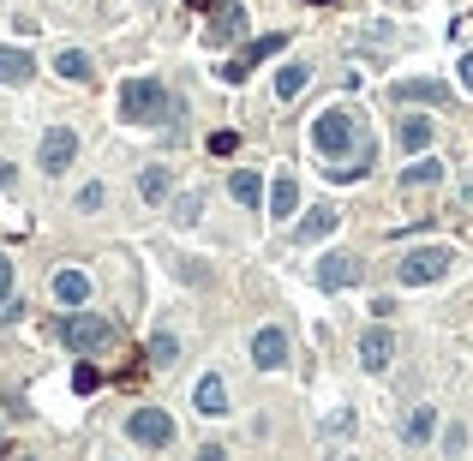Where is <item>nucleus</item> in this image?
<instances>
[{"label": "nucleus", "mask_w": 473, "mask_h": 461, "mask_svg": "<svg viewBox=\"0 0 473 461\" xmlns=\"http://www.w3.org/2000/svg\"><path fill=\"white\" fill-rule=\"evenodd\" d=\"M312 150L324 156V174H330L335 186L366 180V168L377 162V138H372V126H366V114H359L354 102H335V108L317 114L312 121Z\"/></svg>", "instance_id": "obj_1"}, {"label": "nucleus", "mask_w": 473, "mask_h": 461, "mask_svg": "<svg viewBox=\"0 0 473 461\" xmlns=\"http://www.w3.org/2000/svg\"><path fill=\"white\" fill-rule=\"evenodd\" d=\"M168 114H174V96H168V84H162V79H126V84H120V121L162 126Z\"/></svg>", "instance_id": "obj_2"}, {"label": "nucleus", "mask_w": 473, "mask_h": 461, "mask_svg": "<svg viewBox=\"0 0 473 461\" xmlns=\"http://www.w3.org/2000/svg\"><path fill=\"white\" fill-rule=\"evenodd\" d=\"M60 341H66L72 354H102V348L114 341V323L97 318V312H72V318H60Z\"/></svg>", "instance_id": "obj_3"}, {"label": "nucleus", "mask_w": 473, "mask_h": 461, "mask_svg": "<svg viewBox=\"0 0 473 461\" xmlns=\"http://www.w3.org/2000/svg\"><path fill=\"white\" fill-rule=\"evenodd\" d=\"M450 264H455V246H414L408 258L395 264V276L408 281V288H426V281L450 276Z\"/></svg>", "instance_id": "obj_4"}, {"label": "nucleus", "mask_w": 473, "mask_h": 461, "mask_svg": "<svg viewBox=\"0 0 473 461\" xmlns=\"http://www.w3.org/2000/svg\"><path fill=\"white\" fill-rule=\"evenodd\" d=\"M126 438H132V443H144V449H162V443L174 438V420H168L162 407H139V414L126 420Z\"/></svg>", "instance_id": "obj_5"}, {"label": "nucleus", "mask_w": 473, "mask_h": 461, "mask_svg": "<svg viewBox=\"0 0 473 461\" xmlns=\"http://www.w3.org/2000/svg\"><path fill=\"white\" fill-rule=\"evenodd\" d=\"M72 156H79V132H72V126H48V132H42V168H48V174H66Z\"/></svg>", "instance_id": "obj_6"}, {"label": "nucleus", "mask_w": 473, "mask_h": 461, "mask_svg": "<svg viewBox=\"0 0 473 461\" xmlns=\"http://www.w3.org/2000/svg\"><path fill=\"white\" fill-rule=\"evenodd\" d=\"M282 48H288V37H258L252 48H246V54H234V61H228V66H216V72H222L228 84H246V72H252L258 61H270V54H282Z\"/></svg>", "instance_id": "obj_7"}, {"label": "nucleus", "mask_w": 473, "mask_h": 461, "mask_svg": "<svg viewBox=\"0 0 473 461\" xmlns=\"http://www.w3.org/2000/svg\"><path fill=\"white\" fill-rule=\"evenodd\" d=\"M359 276H366V264H359L354 252H330V258L317 264V288H330V294L335 288H354Z\"/></svg>", "instance_id": "obj_8"}, {"label": "nucleus", "mask_w": 473, "mask_h": 461, "mask_svg": "<svg viewBox=\"0 0 473 461\" xmlns=\"http://www.w3.org/2000/svg\"><path fill=\"white\" fill-rule=\"evenodd\" d=\"M282 360H288V336H282L276 323L258 330V336H252V365H258V372H282Z\"/></svg>", "instance_id": "obj_9"}, {"label": "nucleus", "mask_w": 473, "mask_h": 461, "mask_svg": "<svg viewBox=\"0 0 473 461\" xmlns=\"http://www.w3.org/2000/svg\"><path fill=\"white\" fill-rule=\"evenodd\" d=\"M210 13H216V24L204 30V42H216V48H222L228 37H246V6H240V0H216Z\"/></svg>", "instance_id": "obj_10"}, {"label": "nucleus", "mask_w": 473, "mask_h": 461, "mask_svg": "<svg viewBox=\"0 0 473 461\" xmlns=\"http://www.w3.org/2000/svg\"><path fill=\"white\" fill-rule=\"evenodd\" d=\"M390 354H395V336L384 330V323H377L372 336L359 341V365H366V372H384V365H390Z\"/></svg>", "instance_id": "obj_11"}, {"label": "nucleus", "mask_w": 473, "mask_h": 461, "mask_svg": "<svg viewBox=\"0 0 473 461\" xmlns=\"http://www.w3.org/2000/svg\"><path fill=\"white\" fill-rule=\"evenodd\" d=\"M395 102H432V108H443L450 90H443L437 79H401V84H395Z\"/></svg>", "instance_id": "obj_12"}, {"label": "nucleus", "mask_w": 473, "mask_h": 461, "mask_svg": "<svg viewBox=\"0 0 473 461\" xmlns=\"http://www.w3.org/2000/svg\"><path fill=\"white\" fill-rule=\"evenodd\" d=\"M432 432H437V414H432V401H419L401 420V438H408V449H419V443H432Z\"/></svg>", "instance_id": "obj_13"}, {"label": "nucleus", "mask_w": 473, "mask_h": 461, "mask_svg": "<svg viewBox=\"0 0 473 461\" xmlns=\"http://www.w3.org/2000/svg\"><path fill=\"white\" fill-rule=\"evenodd\" d=\"M198 414H210V420L228 414V383H222L216 372H210V378H198Z\"/></svg>", "instance_id": "obj_14"}, {"label": "nucleus", "mask_w": 473, "mask_h": 461, "mask_svg": "<svg viewBox=\"0 0 473 461\" xmlns=\"http://www.w3.org/2000/svg\"><path fill=\"white\" fill-rule=\"evenodd\" d=\"M395 138H401L408 156H419V150L432 144V121H426V114H401V132H395Z\"/></svg>", "instance_id": "obj_15"}, {"label": "nucleus", "mask_w": 473, "mask_h": 461, "mask_svg": "<svg viewBox=\"0 0 473 461\" xmlns=\"http://www.w3.org/2000/svg\"><path fill=\"white\" fill-rule=\"evenodd\" d=\"M37 61L24 54V48H0V84H30Z\"/></svg>", "instance_id": "obj_16"}, {"label": "nucleus", "mask_w": 473, "mask_h": 461, "mask_svg": "<svg viewBox=\"0 0 473 461\" xmlns=\"http://www.w3.org/2000/svg\"><path fill=\"white\" fill-rule=\"evenodd\" d=\"M55 72L66 84H90V79H97V66H90V54H84V48H66V54L55 61Z\"/></svg>", "instance_id": "obj_17"}, {"label": "nucleus", "mask_w": 473, "mask_h": 461, "mask_svg": "<svg viewBox=\"0 0 473 461\" xmlns=\"http://www.w3.org/2000/svg\"><path fill=\"white\" fill-rule=\"evenodd\" d=\"M437 180H443V162H437V156H419V162H408V168H401V186H408V192L437 186Z\"/></svg>", "instance_id": "obj_18"}, {"label": "nucleus", "mask_w": 473, "mask_h": 461, "mask_svg": "<svg viewBox=\"0 0 473 461\" xmlns=\"http://www.w3.org/2000/svg\"><path fill=\"white\" fill-rule=\"evenodd\" d=\"M55 300L84 306V300H90V276H84V270H60V276H55Z\"/></svg>", "instance_id": "obj_19"}, {"label": "nucleus", "mask_w": 473, "mask_h": 461, "mask_svg": "<svg viewBox=\"0 0 473 461\" xmlns=\"http://www.w3.org/2000/svg\"><path fill=\"white\" fill-rule=\"evenodd\" d=\"M139 192H144V204H168V192H174V174L168 168H144V180H139Z\"/></svg>", "instance_id": "obj_20"}, {"label": "nucleus", "mask_w": 473, "mask_h": 461, "mask_svg": "<svg viewBox=\"0 0 473 461\" xmlns=\"http://www.w3.org/2000/svg\"><path fill=\"white\" fill-rule=\"evenodd\" d=\"M294 210H300V180L282 174V180L270 186V216H294Z\"/></svg>", "instance_id": "obj_21"}, {"label": "nucleus", "mask_w": 473, "mask_h": 461, "mask_svg": "<svg viewBox=\"0 0 473 461\" xmlns=\"http://www.w3.org/2000/svg\"><path fill=\"white\" fill-rule=\"evenodd\" d=\"M330 228H335V210H330V204H324V210H312V216H300V228H294V234H300V240H306V246H312V240H324Z\"/></svg>", "instance_id": "obj_22"}, {"label": "nucleus", "mask_w": 473, "mask_h": 461, "mask_svg": "<svg viewBox=\"0 0 473 461\" xmlns=\"http://www.w3.org/2000/svg\"><path fill=\"white\" fill-rule=\"evenodd\" d=\"M228 192H234V204H246V210H252V204L264 198V186H258V174H252V168H240L234 180H228Z\"/></svg>", "instance_id": "obj_23"}, {"label": "nucleus", "mask_w": 473, "mask_h": 461, "mask_svg": "<svg viewBox=\"0 0 473 461\" xmlns=\"http://www.w3.org/2000/svg\"><path fill=\"white\" fill-rule=\"evenodd\" d=\"M306 84H312V66H282V79H276V96L288 102V96H300Z\"/></svg>", "instance_id": "obj_24"}, {"label": "nucleus", "mask_w": 473, "mask_h": 461, "mask_svg": "<svg viewBox=\"0 0 473 461\" xmlns=\"http://www.w3.org/2000/svg\"><path fill=\"white\" fill-rule=\"evenodd\" d=\"M144 354H150V365H174V360H180V341L168 336V330H156V336H150V348H144Z\"/></svg>", "instance_id": "obj_25"}, {"label": "nucleus", "mask_w": 473, "mask_h": 461, "mask_svg": "<svg viewBox=\"0 0 473 461\" xmlns=\"http://www.w3.org/2000/svg\"><path fill=\"white\" fill-rule=\"evenodd\" d=\"M168 210H174V222H186V228H192V222L204 216V198H198V192H180V198L168 204Z\"/></svg>", "instance_id": "obj_26"}, {"label": "nucleus", "mask_w": 473, "mask_h": 461, "mask_svg": "<svg viewBox=\"0 0 473 461\" xmlns=\"http://www.w3.org/2000/svg\"><path fill=\"white\" fill-rule=\"evenodd\" d=\"M72 390H79V396H97V390H102V372H97L90 360H84L79 372H72Z\"/></svg>", "instance_id": "obj_27"}, {"label": "nucleus", "mask_w": 473, "mask_h": 461, "mask_svg": "<svg viewBox=\"0 0 473 461\" xmlns=\"http://www.w3.org/2000/svg\"><path fill=\"white\" fill-rule=\"evenodd\" d=\"M240 150V132H210V156H234Z\"/></svg>", "instance_id": "obj_28"}, {"label": "nucleus", "mask_w": 473, "mask_h": 461, "mask_svg": "<svg viewBox=\"0 0 473 461\" xmlns=\"http://www.w3.org/2000/svg\"><path fill=\"white\" fill-rule=\"evenodd\" d=\"M102 198H108V192H102L97 180H90V186H79V210H102Z\"/></svg>", "instance_id": "obj_29"}, {"label": "nucleus", "mask_w": 473, "mask_h": 461, "mask_svg": "<svg viewBox=\"0 0 473 461\" xmlns=\"http://www.w3.org/2000/svg\"><path fill=\"white\" fill-rule=\"evenodd\" d=\"M13 300V258H6V252H0V306Z\"/></svg>", "instance_id": "obj_30"}, {"label": "nucleus", "mask_w": 473, "mask_h": 461, "mask_svg": "<svg viewBox=\"0 0 473 461\" xmlns=\"http://www.w3.org/2000/svg\"><path fill=\"white\" fill-rule=\"evenodd\" d=\"M461 84L473 90V54H461Z\"/></svg>", "instance_id": "obj_31"}, {"label": "nucleus", "mask_w": 473, "mask_h": 461, "mask_svg": "<svg viewBox=\"0 0 473 461\" xmlns=\"http://www.w3.org/2000/svg\"><path fill=\"white\" fill-rule=\"evenodd\" d=\"M198 461H228V456H222L216 443H210V449H198Z\"/></svg>", "instance_id": "obj_32"}, {"label": "nucleus", "mask_w": 473, "mask_h": 461, "mask_svg": "<svg viewBox=\"0 0 473 461\" xmlns=\"http://www.w3.org/2000/svg\"><path fill=\"white\" fill-rule=\"evenodd\" d=\"M186 6H192V13H210V6H216V0H186Z\"/></svg>", "instance_id": "obj_33"}, {"label": "nucleus", "mask_w": 473, "mask_h": 461, "mask_svg": "<svg viewBox=\"0 0 473 461\" xmlns=\"http://www.w3.org/2000/svg\"><path fill=\"white\" fill-rule=\"evenodd\" d=\"M330 461H359V456H348V449H335V456H330Z\"/></svg>", "instance_id": "obj_34"}, {"label": "nucleus", "mask_w": 473, "mask_h": 461, "mask_svg": "<svg viewBox=\"0 0 473 461\" xmlns=\"http://www.w3.org/2000/svg\"><path fill=\"white\" fill-rule=\"evenodd\" d=\"M0 186H13V168H0Z\"/></svg>", "instance_id": "obj_35"}, {"label": "nucleus", "mask_w": 473, "mask_h": 461, "mask_svg": "<svg viewBox=\"0 0 473 461\" xmlns=\"http://www.w3.org/2000/svg\"><path fill=\"white\" fill-rule=\"evenodd\" d=\"M312 6H335V0H312Z\"/></svg>", "instance_id": "obj_36"}, {"label": "nucleus", "mask_w": 473, "mask_h": 461, "mask_svg": "<svg viewBox=\"0 0 473 461\" xmlns=\"http://www.w3.org/2000/svg\"><path fill=\"white\" fill-rule=\"evenodd\" d=\"M0 456H6V438H0Z\"/></svg>", "instance_id": "obj_37"}, {"label": "nucleus", "mask_w": 473, "mask_h": 461, "mask_svg": "<svg viewBox=\"0 0 473 461\" xmlns=\"http://www.w3.org/2000/svg\"><path fill=\"white\" fill-rule=\"evenodd\" d=\"M24 461H37V456H24Z\"/></svg>", "instance_id": "obj_38"}]
</instances>
